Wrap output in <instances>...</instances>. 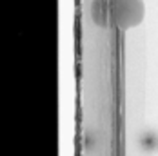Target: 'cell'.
I'll return each mask as SVG.
<instances>
[{
  "label": "cell",
  "instance_id": "2",
  "mask_svg": "<svg viewBox=\"0 0 158 156\" xmlns=\"http://www.w3.org/2000/svg\"><path fill=\"white\" fill-rule=\"evenodd\" d=\"M91 13H93L95 24H98L100 27H106L107 18H109V4H107V0H95Z\"/></svg>",
  "mask_w": 158,
  "mask_h": 156
},
{
  "label": "cell",
  "instance_id": "1",
  "mask_svg": "<svg viewBox=\"0 0 158 156\" xmlns=\"http://www.w3.org/2000/svg\"><path fill=\"white\" fill-rule=\"evenodd\" d=\"M145 15V6L142 0H114L113 16L120 29H129L142 24Z\"/></svg>",
  "mask_w": 158,
  "mask_h": 156
}]
</instances>
